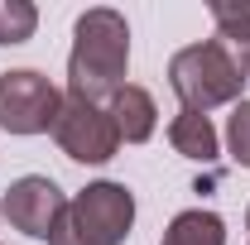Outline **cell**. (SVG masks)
Wrapping results in <instances>:
<instances>
[{
	"mask_svg": "<svg viewBox=\"0 0 250 245\" xmlns=\"http://www.w3.org/2000/svg\"><path fill=\"white\" fill-rule=\"evenodd\" d=\"M111 121L121 130V144H145L149 135H154L159 125V111H154V96L145 92V87H135V82H125L121 92L111 96Z\"/></svg>",
	"mask_w": 250,
	"mask_h": 245,
	"instance_id": "obj_7",
	"label": "cell"
},
{
	"mask_svg": "<svg viewBox=\"0 0 250 245\" xmlns=\"http://www.w3.org/2000/svg\"><path fill=\"white\" fill-rule=\"evenodd\" d=\"M159 245H226V221L217 212H202V207L178 212Z\"/></svg>",
	"mask_w": 250,
	"mask_h": 245,
	"instance_id": "obj_9",
	"label": "cell"
},
{
	"mask_svg": "<svg viewBox=\"0 0 250 245\" xmlns=\"http://www.w3.org/2000/svg\"><path fill=\"white\" fill-rule=\"evenodd\" d=\"M67 96L34 67L0 72V130L10 135H48L58 125V111Z\"/></svg>",
	"mask_w": 250,
	"mask_h": 245,
	"instance_id": "obj_3",
	"label": "cell"
},
{
	"mask_svg": "<svg viewBox=\"0 0 250 245\" xmlns=\"http://www.w3.org/2000/svg\"><path fill=\"white\" fill-rule=\"evenodd\" d=\"M168 144L183 154V159H197V163H212L217 159V130L207 116H192V111H178L168 121Z\"/></svg>",
	"mask_w": 250,
	"mask_h": 245,
	"instance_id": "obj_8",
	"label": "cell"
},
{
	"mask_svg": "<svg viewBox=\"0 0 250 245\" xmlns=\"http://www.w3.org/2000/svg\"><path fill=\"white\" fill-rule=\"evenodd\" d=\"M130 67V24L121 10L92 5L72 24V53H67V96L111 106V96L125 87Z\"/></svg>",
	"mask_w": 250,
	"mask_h": 245,
	"instance_id": "obj_1",
	"label": "cell"
},
{
	"mask_svg": "<svg viewBox=\"0 0 250 245\" xmlns=\"http://www.w3.org/2000/svg\"><path fill=\"white\" fill-rule=\"evenodd\" d=\"M39 29V10L29 0H0V43H29Z\"/></svg>",
	"mask_w": 250,
	"mask_h": 245,
	"instance_id": "obj_11",
	"label": "cell"
},
{
	"mask_svg": "<svg viewBox=\"0 0 250 245\" xmlns=\"http://www.w3.org/2000/svg\"><path fill=\"white\" fill-rule=\"evenodd\" d=\"M48 245H87V241H82V236H77V226H72V221L62 216V221H58V231H53V241H48Z\"/></svg>",
	"mask_w": 250,
	"mask_h": 245,
	"instance_id": "obj_13",
	"label": "cell"
},
{
	"mask_svg": "<svg viewBox=\"0 0 250 245\" xmlns=\"http://www.w3.org/2000/svg\"><path fill=\"white\" fill-rule=\"evenodd\" d=\"M0 212H5V221H10L20 236H29V241H53L58 221L67 216V197H62V187L53 183V178L24 173V178L10 183Z\"/></svg>",
	"mask_w": 250,
	"mask_h": 245,
	"instance_id": "obj_6",
	"label": "cell"
},
{
	"mask_svg": "<svg viewBox=\"0 0 250 245\" xmlns=\"http://www.w3.org/2000/svg\"><path fill=\"white\" fill-rule=\"evenodd\" d=\"M212 20L221 29V43L246 62V72H250V0H212Z\"/></svg>",
	"mask_w": 250,
	"mask_h": 245,
	"instance_id": "obj_10",
	"label": "cell"
},
{
	"mask_svg": "<svg viewBox=\"0 0 250 245\" xmlns=\"http://www.w3.org/2000/svg\"><path fill=\"white\" fill-rule=\"evenodd\" d=\"M53 140L72 163H111L116 149H121V130L111 121V111L96 106V101H77V96L62 101Z\"/></svg>",
	"mask_w": 250,
	"mask_h": 245,
	"instance_id": "obj_5",
	"label": "cell"
},
{
	"mask_svg": "<svg viewBox=\"0 0 250 245\" xmlns=\"http://www.w3.org/2000/svg\"><path fill=\"white\" fill-rule=\"evenodd\" d=\"M226 149H231V159H236L241 168H250V101L246 96L236 101V111H231V121H226Z\"/></svg>",
	"mask_w": 250,
	"mask_h": 245,
	"instance_id": "obj_12",
	"label": "cell"
},
{
	"mask_svg": "<svg viewBox=\"0 0 250 245\" xmlns=\"http://www.w3.org/2000/svg\"><path fill=\"white\" fill-rule=\"evenodd\" d=\"M67 221L77 226V236L87 245H125L130 226H135V197L125 183H87L72 202H67Z\"/></svg>",
	"mask_w": 250,
	"mask_h": 245,
	"instance_id": "obj_4",
	"label": "cell"
},
{
	"mask_svg": "<svg viewBox=\"0 0 250 245\" xmlns=\"http://www.w3.org/2000/svg\"><path fill=\"white\" fill-rule=\"evenodd\" d=\"M246 231H250V212H246Z\"/></svg>",
	"mask_w": 250,
	"mask_h": 245,
	"instance_id": "obj_14",
	"label": "cell"
},
{
	"mask_svg": "<svg viewBox=\"0 0 250 245\" xmlns=\"http://www.w3.org/2000/svg\"><path fill=\"white\" fill-rule=\"evenodd\" d=\"M250 72L246 62L236 58L221 39H202V43H188L168 58V87L183 101V111L192 116H207L217 106H231L241 101Z\"/></svg>",
	"mask_w": 250,
	"mask_h": 245,
	"instance_id": "obj_2",
	"label": "cell"
},
{
	"mask_svg": "<svg viewBox=\"0 0 250 245\" xmlns=\"http://www.w3.org/2000/svg\"><path fill=\"white\" fill-rule=\"evenodd\" d=\"M0 216H5V212H0Z\"/></svg>",
	"mask_w": 250,
	"mask_h": 245,
	"instance_id": "obj_15",
	"label": "cell"
}]
</instances>
